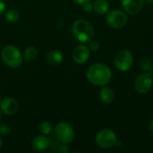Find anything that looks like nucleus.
Here are the masks:
<instances>
[{
    "label": "nucleus",
    "mask_w": 153,
    "mask_h": 153,
    "mask_svg": "<svg viewBox=\"0 0 153 153\" xmlns=\"http://www.w3.org/2000/svg\"><path fill=\"white\" fill-rule=\"evenodd\" d=\"M50 146V140L48 135L40 134L33 138L31 142V147L35 152H45Z\"/></svg>",
    "instance_id": "12"
},
{
    "label": "nucleus",
    "mask_w": 153,
    "mask_h": 153,
    "mask_svg": "<svg viewBox=\"0 0 153 153\" xmlns=\"http://www.w3.org/2000/svg\"><path fill=\"white\" fill-rule=\"evenodd\" d=\"M82 9L85 13H91L93 11V4L90 1V2H87L85 3L84 4H82Z\"/></svg>",
    "instance_id": "22"
},
{
    "label": "nucleus",
    "mask_w": 153,
    "mask_h": 153,
    "mask_svg": "<svg viewBox=\"0 0 153 153\" xmlns=\"http://www.w3.org/2000/svg\"><path fill=\"white\" fill-rule=\"evenodd\" d=\"M47 60L49 64L53 65H60L64 61V55L60 50L57 49H53L48 52L47 54Z\"/></svg>",
    "instance_id": "14"
},
{
    "label": "nucleus",
    "mask_w": 153,
    "mask_h": 153,
    "mask_svg": "<svg viewBox=\"0 0 153 153\" xmlns=\"http://www.w3.org/2000/svg\"><path fill=\"white\" fill-rule=\"evenodd\" d=\"M1 117H2V112H1V110H0V121H1Z\"/></svg>",
    "instance_id": "29"
},
{
    "label": "nucleus",
    "mask_w": 153,
    "mask_h": 153,
    "mask_svg": "<svg viewBox=\"0 0 153 153\" xmlns=\"http://www.w3.org/2000/svg\"><path fill=\"white\" fill-rule=\"evenodd\" d=\"M20 106L18 101L12 97H6L0 100V110L6 116H13L16 114Z\"/></svg>",
    "instance_id": "9"
},
{
    "label": "nucleus",
    "mask_w": 153,
    "mask_h": 153,
    "mask_svg": "<svg viewBox=\"0 0 153 153\" xmlns=\"http://www.w3.org/2000/svg\"><path fill=\"white\" fill-rule=\"evenodd\" d=\"M11 129L7 125H1L0 126V135L4 137L10 134Z\"/></svg>",
    "instance_id": "21"
},
{
    "label": "nucleus",
    "mask_w": 153,
    "mask_h": 153,
    "mask_svg": "<svg viewBox=\"0 0 153 153\" xmlns=\"http://www.w3.org/2000/svg\"><path fill=\"white\" fill-rule=\"evenodd\" d=\"M109 10V3L108 0H95L93 3V11L100 15L106 14Z\"/></svg>",
    "instance_id": "15"
},
{
    "label": "nucleus",
    "mask_w": 153,
    "mask_h": 153,
    "mask_svg": "<svg viewBox=\"0 0 153 153\" xmlns=\"http://www.w3.org/2000/svg\"><path fill=\"white\" fill-rule=\"evenodd\" d=\"M73 2H74L75 4H81V5H82V4H84L85 3H87V2H90L91 0H72Z\"/></svg>",
    "instance_id": "25"
},
{
    "label": "nucleus",
    "mask_w": 153,
    "mask_h": 153,
    "mask_svg": "<svg viewBox=\"0 0 153 153\" xmlns=\"http://www.w3.org/2000/svg\"><path fill=\"white\" fill-rule=\"evenodd\" d=\"M89 48L91 50V51H97V50H99V48H100V42L98 41V40H96V39H91L89 42Z\"/></svg>",
    "instance_id": "20"
},
{
    "label": "nucleus",
    "mask_w": 153,
    "mask_h": 153,
    "mask_svg": "<svg viewBox=\"0 0 153 153\" xmlns=\"http://www.w3.org/2000/svg\"><path fill=\"white\" fill-rule=\"evenodd\" d=\"M2 145H3V140L1 138V135H0V149L2 148Z\"/></svg>",
    "instance_id": "27"
},
{
    "label": "nucleus",
    "mask_w": 153,
    "mask_h": 153,
    "mask_svg": "<svg viewBox=\"0 0 153 153\" xmlns=\"http://www.w3.org/2000/svg\"><path fill=\"white\" fill-rule=\"evenodd\" d=\"M3 62L11 68H18L23 62V56L18 48L13 45L4 46L1 51Z\"/></svg>",
    "instance_id": "3"
},
{
    "label": "nucleus",
    "mask_w": 153,
    "mask_h": 153,
    "mask_svg": "<svg viewBox=\"0 0 153 153\" xmlns=\"http://www.w3.org/2000/svg\"><path fill=\"white\" fill-rule=\"evenodd\" d=\"M4 18L8 22H16L20 18V13L15 9H8L4 12Z\"/></svg>",
    "instance_id": "17"
},
{
    "label": "nucleus",
    "mask_w": 153,
    "mask_h": 153,
    "mask_svg": "<svg viewBox=\"0 0 153 153\" xmlns=\"http://www.w3.org/2000/svg\"><path fill=\"white\" fill-rule=\"evenodd\" d=\"M128 22L127 13L119 9H114L109 12L106 17L107 24L112 29H121L126 25Z\"/></svg>",
    "instance_id": "7"
},
{
    "label": "nucleus",
    "mask_w": 153,
    "mask_h": 153,
    "mask_svg": "<svg viewBox=\"0 0 153 153\" xmlns=\"http://www.w3.org/2000/svg\"><path fill=\"white\" fill-rule=\"evenodd\" d=\"M100 100L104 103V104H110L113 102L115 99V92L110 87L102 86L101 89L100 90L99 92Z\"/></svg>",
    "instance_id": "13"
},
{
    "label": "nucleus",
    "mask_w": 153,
    "mask_h": 153,
    "mask_svg": "<svg viewBox=\"0 0 153 153\" xmlns=\"http://www.w3.org/2000/svg\"><path fill=\"white\" fill-rule=\"evenodd\" d=\"M145 1H147L149 4H153V0H145Z\"/></svg>",
    "instance_id": "28"
},
{
    "label": "nucleus",
    "mask_w": 153,
    "mask_h": 153,
    "mask_svg": "<svg viewBox=\"0 0 153 153\" xmlns=\"http://www.w3.org/2000/svg\"><path fill=\"white\" fill-rule=\"evenodd\" d=\"M54 133L56 138L61 143L65 144L71 143L75 137V132L74 127L67 122L58 123L54 128Z\"/></svg>",
    "instance_id": "5"
},
{
    "label": "nucleus",
    "mask_w": 153,
    "mask_h": 153,
    "mask_svg": "<svg viewBox=\"0 0 153 153\" xmlns=\"http://www.w3.org/2000/svg\"><path fill=\"white\" fill-rule=\"evenodd\" d=\"M22 56H23V59L26 61H33L38 56V50L35 47L29 46L25 48Z\"/></svg>",
    "instance_id": "16"
},
{
    "label": "nucleus",
    "mask_w": 153,
    "mask_h": 153,
    "mask_svg": "<svg viewBox=\"0 0 153 153\" xmlns=\"http://www.w3.org/2000/svg\"><path fill=\"white\" fill-rule=\"evenodd\" d=\"M91 56V49L89 48L88 46L84 44H80L76 46L72 53L73 59L75 63L82 65L86 63Z\"/></svg>",
    "instance_id": "10"
},
{
    "label": "nucleus",
    "mask_w": 153,
    "mask_h": 153,
    "mask_svg": "<svg viewBox=\"0 0 153 153\" xmlns=\"http://www.w3.org/2000/svg\"><path fill=\"white\" fill-rule=\"evenodd\" d=\"M2 99H1V93H0V100H1Z\"/></svg>",
    "instance_id": "30"
},
{
    "label": "nucleus",
    "mask_w": 153,
    "mask_h": 153,
    "mask_svg": "<svg viewBox=\"0 0 153 153\" xmlns=\"http://www.w3.org/2000/svg\"><path fill=\"white\" fill-rule=\"evenodd\" d=\"M86 78L91 84L102 87L110 82L112 79V72L106 64L95 63L87 69Z\"/></svg>",
    "instance_id": "1"
},
{
    "label": "nucleus",
    "mask_w": 153,
    "mask_h": 153,
    "mask_svg": "<svg viewBox=\"0 0 153 153\" xmlns=\"http://www.w3.org/2000/svg\"><path fill=\"white\" fill-rule=\"evenodd\" d=\"M57 152H63V153H67L69 152V149L67 148L66 144L65 143H62L61 145H59L58 149H57Z\"/></svg>",
    "instance_id": "23"
},
{
    "label": "nucleus",
    "mask_w": 153,
    "mask_h": 153,
    "mask_svg": "<svg viewBox=\"0 0 153 153\" xmlns=\"http://www.w3.org/2000/svg\"><path fill=\"white\" fill-rule=\"evenodd\" d=\"M134 64L133 54L128 49H121L114 57V65L120 72H127Z\"/></svg>",
    "instance_id": "6"
},
{
    "label": "nucleus",
    "mask_w": 153,
    "mask_h": 153,
    "mask_svg": "<svg viewBox=\"0 0 153 153\" xmlns=\"http://www.w3.org/2000/svg\"><path fill=\"white\" fill-rule=\"evenodd\" d=\"M140 65L142 67V69L143 71H145L146 73L151 74L152 75H153V65L152 61L149 58H144L141 61Z\"/></svg>",
    "instance_id": "19"
},
{
    "label": "nucleus",
    "mask_w": 153,
    "mask_h": 153,
    "mask_svg": "<svg viewBox=\"0 0 153 153\" xmlns=\"http://www.w3.org/2000/svg\"><path fill=\"white\" fill-rule=\"evenodd\" d=\"M6 10V4L3 0H0V15H2L3 13H4Z\"/></svg>",
    "instance_id": "24"
},
{
    "label": "nucleus",
    "mask_w": 153,
    "mask_h": 153,
    "mask_svg": "<svg viewBox=\"0 0 153 153\" xmlns=\"http://www.w3.org/2000/svg\"><path fill=\"white\" fill-rule=\"evenodd\" d=\"M39 132L44 134V135H49L52 134V132H54V129H53V126H52V124L48 121H43L40 123L39 125Z\"/></svg>",
    "instance_id": "18"
},
{
    "label": "nucleus",
    "mask_w": 153,
    "mask_h": 153,
    "mask_svg": "<svg viewBox=\"0 0 153 153\" xmlns=\"http://www.w3.org/2000/svg\"><path fill=\"white\" fill-rule=\"evenodd\" d=\"M134 89L140 94H145L151 91L153 86V75L149 73L139 74L134 80Z\"/></svg>",
    "instance_id": "8"
},
{
    "label": "nucleus",
    "mask_w": 153,
    "mask_h": 153,
    "mask_svg": "<svg viewBox=\"0 0 153 153\" xmlns=\"http://www.w3.org/2000/svg\"><path fill=\"white\" fill-rule=\"evenodd\" d=\"M145 0H122L123 10L128 14H137L144 5Z\"/></svg>",
    "instance_id": "11"
},
{
    "label": "nucleus",
    "mask_w": 153,
    "mask_h": 153,
    "mask_svg": "<svg viewBox=\"0 0 153 153\" xmlns=\"http://www.w3.org/2000/svg\"><path fill=\"white\" fill-rule=\"evenodd\" d=\"M148 127H149V130L153 134V119H152V120L150 121V123H149V125H148Z\"/></svg>",
    "instance_id": "26"
},
{
    "label": "nucleus",
    "mask_w": 153,
    "mask_h": 153,
    "mask_svg": "<svg viewBox=\"0 0 153 153\" xmlns=\"http://www.w3.org/2000/svg\"><path fill=\"white\" fill-rule=\"evenodd\" d=\"M96 144L101 149H111L117 146L119 142L116 133L111 129H102L98 132L95 136Z\"/></svg>",
    "instance_id": "4"
},
{
    "label": "nucleus",
    "mask_w": 153,
    "mask_h": 153,
    "mask_svg": "<svg viewBox=\"0 0 153 153\" xmlns=\"http://www.w3.org/2000/svg\"><path fill=\"white\" fill-rule=\"evenodd\" d=\"M72 33L79 42L87 43L94 37V28L90 22L80 19L73 23Z\"/></svg>",
    "instance_id": "2"
}]
</instances>
